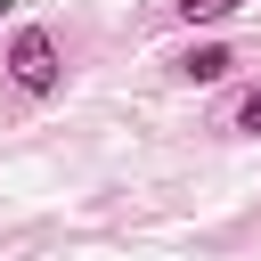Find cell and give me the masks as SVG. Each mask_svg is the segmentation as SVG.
<instances>
[{"label":"cell","instance_id":"277c9868","mask_svg":"<svg viewBox=\"0 0 261 261\" xmlns=\"http://www.w3.org/2000/svg\"><path fill=\"white\" fill-rule=\"evenodd\" d=\"M237 130H245V139H261V90H253V98L237 106Z\"/></svg>","mask_w":261,"mask_h":261},{"label":"cell","instance_id":"5b68a950","mask_svg":"<svg viewBox=\"0 0 261 261\" xmlns=\"http://www.w3.org/2000/svg\"><path fill=\"white\" fill-rule=\"evenodd\" d=\"M0 16H8V0H0Z\"/></svg>","mask_w":261,"mask_h":261},{"label":"cell","instance_id":"6da1fadb","mask_svg":"<svg viewBox=\"0 0 261 261\" xmlns=\"http://www.w3.org/2000/svg\"><path fill=\"white\" fill-rule=\"evenodd\" d=\"M57 73H65V65H57V41H49L41 24H24V33L8 41V82H16V90H33V98H49V90H57Z\"/></svg>","mask_w":261,"mask_h":261},{"label":"cell","instance_id":"7a4b0ae2","mask_svg":"<svg viewBox=\"0 0 261 261\" xmlns=\"http://www.w3.org/2000/svg\"><path fill=\"white\" fill-rule=\"evenodd\" d=\"M228 65H237V57H228L220 41H204V49H188V57H179V82H220Z\"/></svg>","mask_w":261,"mask_h":261},{"label":"cell","instance_id":"3957f363","mask_svg":"<svg viewBox=\"0 0 261 261\" xmlns=\"http://www.w3.org/2000/svg\"><path fill=\"white\" fill-rule=\"evenodd\" d=\"M171 8H179L188 24H220V16H237L245 0H171Z\"/></svg>","mask_w":261,"mask_h":261}]
</instances>
